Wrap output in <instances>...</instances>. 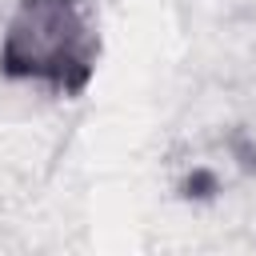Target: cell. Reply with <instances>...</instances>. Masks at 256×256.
<instances>
[{
    "label": "cell",
    "instance_id": "obj_1",
    "mask_svg": "<svg viewBox=\"0 0 256 256\" xmlns=\"http://www.w3.org/2000/svg\"><path fill=\"white\" fill-rule=\"evenodd\" d=\"M96 60L100 32L84 0H20L0 40V76L60 96H80L96 76Z\"/></svg>",
    "mask_w": 256,
    "mask_h": 256
}]
</instances>
